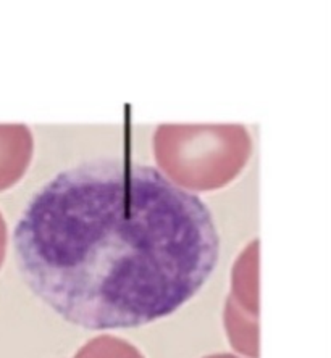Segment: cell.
I'll use <instances>...</instances> for the list:
<instances>
[{"instance_id":"cell-1","label":"cell","mask_w":331,"mask_h":358,"mask_svg":"<svg viewBox=\"0 0 331 358\" xmlns=\"http://www.w3.org/2000/svg\"><path fill=\"white\" fill-rule=\"evenodd\" d=\"M15 260L36 297L91 331L138 328L189 302L220 257L207 203L159 168L78 162L26 203Z\"/></svg>"}]
</instances>
